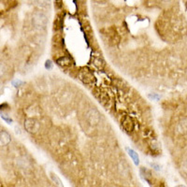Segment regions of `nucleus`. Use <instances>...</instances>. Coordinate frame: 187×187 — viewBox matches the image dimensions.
Here are the masks:
<instances>
[{
  "mask_svg": "<svg viewBox=\"0 0 187 187\" xmlns=\"http://www.w3.org/2000/svg\"><path fill=\"white\" fill-rule=\"evenodd\" d=\"M81 78H82V80L84 82H86V83L92 82H93V79H95V78L93 77V75H92L88 70H83V72L81 74Z\"/></svg>",
  "mask_w": 187,
  "mask_h": 187,
  "instance_id": "1",
  "label": "nucleus"
},
{
  "mask_svg": "<svg viewBox=\"0 0 187 187\" xmlns=\"http://www.w3.org/2000/svg\"><path fill=\"white\" fill-rule=\"evenodd\" d=\"M126 151H127V153H128L129 156L133 159L134 164H135L136 166H139V158L138 154H137V153L134 151V150H132V149H129V148H127V149H126Z\"/></svg>",
  "mask_w": 187,
  "mask_h": 187,
  "instance_id": "2",
  "label": "nucleus"
},
{
  "mask_svg": "<svg viewBox=\"0 0 187 187\" xmlns=\"http://www.w3.org/2000/svg\"><path fill=\"white\" fill-rule=\"evenodd\" d=\"M58 64L61 66H68L70 64V60L67 57H62L60 59H58Z\"/></svg>",
  "mask_w": 187,
  "mask_h": 187,
  "instance_id": "3",
  "label": "nucleus"
},
{
  "mask_svg": "<svg viewBox=\"0 0 187 187\" xmlns=\"http://www.w3.org/2000/svg\"><path fill=\"white\" fill-rule=\"evenodd\" d=\"M123 125H124V129H126L127 128V125H129V127H130V130H132L133 129V124H132V121H131L129 118H126L124 121V123H123Z\"/></svg>",
  "mask_w": 187,
  "mask_h": 187,
  "instance_id": "4",
  "label": "nucleus"
},
{
  "mask_svg": "<svg viewBox=\"0 0 187 187\" xmlns=\"http://www.w3.org/2000/svg\"><path fill=\"white\" fill-rule=\"evenodd\" d=\"M52 179L54 181L55 184H57V185H58V187H64V185L62 184V181H60V179H59L57 176H55V175L52 174Z\"/></svg>",
  "mask_w": 187,
  "mask_h": 187,
  "instance_id": "5",
  "label": "nucleus"
},
{
  "mask_svg": "<svg viewBox=\"0 0 187 187\" xmlns=\"http://www.w3.org/2000/svg\"><path fill=\"white\" fill-rule=\"evenodd\" d=\"M45 67H46V69H52V62L51 60H47V61L45 62Z\"/></svg>",
  "mask_w": 187,
  "mask_h": 187,
  "instance_id": "6",
  "label": "nucleus"
},
{
  "mask_svg": "<svg viewBox=\"0 0 187 187\" xmlns=\"http://www.w3.org/2000/svg\"><path fill=\"white\" fill-rule=\"evenodd\" d=\"M149 97L151 99H154V100H159L160 99V97L158 95H156V94H155V95H153V94H150Z\"/></svg>",
  "mask_w": 187,
  "mask_h": 187,
  "instance_id": "7",
  "label": "nucleus"
},
{
  "mask_svg": "<svg viewBox=\"0 0 187 187\" xmlns=\"http://www.w3.org/2000/svg\"><path fill=\"white\" fill-rule=\"evenodd\" d=\"M2 119H3V120H5V121H6L7 123H12V119H10V118H8V117H7L6 115H3V114H2Z\"/></svg>",
  "mask_w": 187,
  "mask_h": 187,
  "instance_id": "8",
  "label": "nucleus"
},
{
  "mask_svg": "<svg viewBox=\"0 0 187 187\" xmlns=\"http://www.w3.org/2000/svg\"><path fill=\"white\" fill-rule=\"evenodd\" d=\"M23 82H20V81H17V82H12V84L15 86V87H18L20 84H22Z\"/></svg>",
  "mask_w": 187,
  "mask_h": 187,
  "instance_id": "9",
  "label": "nucleus"
},
{
  "mask_svg": "<svg viewBox=\"0 0 187 187\" xmlns=\"http://www.w3.org/2000/svg\"><path fill=\"white\" fill-rule=\"evenodd\" d=\"M152 166L155 167V170H160V166H159L158 165H156V164H152Z\"/></svg>",
  "mask_w": 187,
  "mask_h": 187,
  "instance_id": "10",
  "label": "nucleus"
},
{
  "mask_svg": "<svg viewBox=\"0 0 187 187\" xmlns=\"http://www.w3.org/2000/svg\"><path fill=\"white\" fill-rule=\"evenodd\" d=\"M176 187H185V186H183V185H178V186H176Z\"/></svg>",
  "mask_w": 187,
  "mask_h": 187,
  "instance_id": "11",
  "label": "nucleus"
}]
</instances>
